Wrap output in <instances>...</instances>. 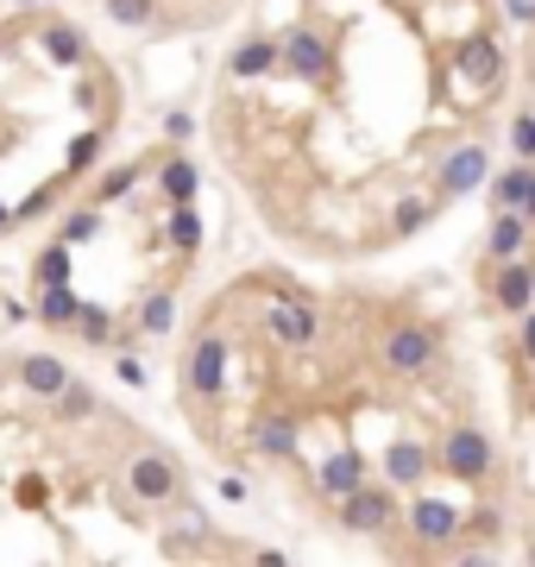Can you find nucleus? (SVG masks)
<instances>
[{"label": "nucleus", "mask_w": 535, "mask_h": 567, "mask_svg": "<svg viewBox=\"0 0 535 567\" xmlns=\"http://www.w3.org/2000/svg\"><path fill=\"white\" fill-rule=\"evenodd\" d=\"M127 189H132V164H127V171H107V177H102V202L127 196Z\"/></svg>", "instance_id": "obj_33"}, {"label": "nucleus", "mask_w": 535, "mask_h": 567, "mask_svg": "<svg viewBox=\"0 0 535 567\" xmlns=\"http://www.w3.org/2000/svg\"><path fill=\"white\" fill-rule=\"evenodd\" d=\"M491 177V164H485V146H460L447 164H441V183L454 189V196H466V189H479V183Z\"/></svg>", "instance_id": "obj_10"}, {"label": "nucleus", "mask_w": 535, "mask_h": 567, "mask_svg": "<svg viewBox=\"0 0 535 567\" xmlns=\"http://www.w3.org/2000/svg\"><path fill=\"white\" fill-rule=\"evenodd\" d=\"M530 164H516V171H504V177L491 183V196H498V208H523V196H530Z\"/></svg>", "instance_id": "obj_22"}, {"label": "nucleus", "mask_w": 535, "mask_h": 567, "mask_svg": "<svg viewBox=\"0 0 535 567\" xmlns=\"http://www.w3.org/2000/svg\"><path fill=\"white\" fill-rule=\"evenodd\" d=\"M491 297H498V310L523 315L535 303V265H523V258H504V271H498V284H491Z\"/></svg>", "instance_id": "obj_8"}, {"label": "nucleus", "mask_w": 535, "mask_h": 567, "mask_svg": "<svg viewBox=\"0 0 535 567\" xmlns=\"http://www.w3.org/2000/svg\"><path fill=\"white\" fill-rule=\"evenodd\" d=\"M196 164H183V158H171V164H164V171H158V189H164V196H171V202H189V196H196Z\"/></svg>", "instance_id": "obj_19"}, {"label": "nucleus", "mask_w": 535, "mask_h": 567, "mask_svg": "<svg viewBox=\"0 0 535 567\" xmlns=\"http://www.w3.org/2000/svg\"><path fill=\"white\" fill-rule=\"evenodd\" d=\"M77 322H82V340H95V347H102V340L114 335V328H107V315L95 310V303H82V310H77Z\"/></svg>", "instance_id": "obj_28"}, {"label": "nucleus", "mask_w": 535, "mask_h": 567, "mask_svg": "<svg viewBox=\"0 0 535 567\" xmlns=\"http://www.w3.org/2000/svg\"><path fill=\"white\" fill-rule=\"evenodd\" d=\"M95 233H102V215H89V208H82V215H70V221H63V240H70V246H89V240H95Z\"/></svg>", "instance_id": "obj_25"}, {"label": "nucleus", "mask_w": 535, "mask_h": 567, "mask_svg": "<svg viewBox=\"0 0 535 567\" xmlns=\"http://www.w3.org/2000/svg\"><path fill=\"white\" fill-rule=\"evenodd\" d=\"M460 63H466V77H479L485 89H491V82H498V70H504V51H498V45H491V38H473V45H466V57H460Z\"/></svg>", "instance_id": "obj_16"}, {"label": "nucleus", "mask_w": 535, "mask_h": 567, "mask_svg": "<svg viewBox=\"0 0 535 567\" xmlns=\"http://www.w3.org/2000/svg\"><path fill=\"white\" fill-rule=\"evenodd\" d=\"M523 215L535 221V177H530V196H523Z\"/></svg>", "instance_id": "obj_37"}, {"label": "nucleus", "mask_w": 535, "mask_h": 567, "mask_svg": "<svg viewBox=\"0 0 535 567\" xmlns=\"http://www.w3.org/2000/svg\"><path fill=\"white\" fill-rule=\"evenodd\" d=\"M283 70H290V77H303V82H322V77H328V45H322L309 26H296L290 38H283Z\"/></svg>", "instance_id": "obj_6"}, {"label": "nucleus", "mask_w": 535, "mask_h": 567, "mask_svg": "<svg viewBox=\"0 0 535 567\" xmlns=\"http://www.w3.org/2000/svg\"><path fill=\"white\" fill-rule=\"evenodd\" d=\"M51 196H57V183H45V189H32L26 202L13 208V215H20V221H32V215H45V208H51Z\"/></svg>", "instance_id": "obj_30"}, {"label": "nucleus", "mask_w": 535, "mask_h": 567, "mask_svg": "<svg viewBox=\"0 0 535 567\" xmlns=\"http://www.w3.org/2000/svg\"><path fill=\"white\" fill-rule=\"evenodd\" d=\"M422 215H429V208L416 202V196H409V202H397V233H416V228H422Z\"/></svg>", "instance_id": "obj_32"}, {"label": "nucleus", "mask_w": 535, "mask_h": 567, "mask_svg": "<svg viewBox=\"0 0 535 567\" xmlns=\"http://www.w3.org/2000/svg\"><path fill=\"white\" fill-rule=\"evenodd\" d=\"M20 379H26V391H38V397H57V391L70 385V372H63L57 354H26V360H20Z\"/></svg>", "instance_id": "obj_12"}, {"label": "nucleus", "mask_w": 535, "mask_h": 567, "mask_svg": "<svg viewBox=\"0 0 535 567\" xmlns=\"http://www.w3.org/2000/svg\"><path fill=\"white\" fill-rule=\"evenodd\" d=\"M278 45H271V38H246V45H240V51H233V77H265V70H278Z\"/></svg>", "instance_id": "obj_14"}, {"label": "nucleus", "mask_w": 535, "mask_h": 567, "mask_svg": "<svg viewBox=\"0 0 535 567\" xmlns=\"http://www.w3.org/2000/svg\"><path fill=\"white\" fill-rule=\"evenodd\" d=\"M530 391H535V385H530Z\"/></svg>", "instance_id": "obj_40"}, {"label": "nucleus", "mask_w": 535, "mask_h": 567, "mask_svg": "<svg viewBox=\"0 0 535 567\" xmlns=\"http://www.w3.org/2000/svg\"><path fill=\"white\" fill-rule=\"evenodd\" d=\"M523 240H530V215H523V208H504V215H498V228H491V253L516 258V253H523Z\"/></svg>", "instance_id": "obj_15"}, {"label": "nucleus", "mask_w": 535, "mask_h": 567, "mask_svg": "<svg viewBox=\"0 0 535 567\" xmlns=\"http://www.w3.org/2000/svg\"><path fill=\"white\" fill-rule=\"evenodd\" d=\"M409 530L422 542H447L460 530V517H454V505H441V498H422L416 511H409Z\"/></svg>", "instance_id": "obj_13"}, {"label": "nucleus", "mask_w": 535, "mask_h": 567, "mask_svg": "<svg viewBox=\"0 0 535 567\" xmlns=\"http://www.w3.org/2000/svg\"><path fill=\"white\" fill-rule=\"evenodd\" d=\"M171 246H177V253H196V246H202V221H196V208L189 202H171Z\"/></svg>", "instance_id": "obj_18"}, {"label": "nucleus", "mask_w": 535, "mask_h": 567, "mask_svg": "<svg viewBox=\"0 0 535 567\" xmlns=\"http://www.w3.org/2000/svg\"><path fill=\"white\" fill-rule=\"evenodd\" d=\"M315 479H322V491H328V498H353V491L365 486V461H359V454H328Z\"/></svg>", "instance_id": "obj_11"}, {"label": "nucleus", "mask_w": 535, "mask_h": 567, "mask_svg": "<svg viewBox=\"0 0 535 567\" xmlns=\"http://www.w3.org/2000/svg\"><path fill=\"white\" fill-rule=\"evenodd\" d=\"M107 13H114L120 26H146V20H152V0H107Z\"/></svg>", "instance_id": "obj_27"}, {"label": "nucleus", "mask_w": 535, "mask_h": 567, "mask_svg": "<svg viewBox=\"0 0 535 567\" xmlns=\"http://www.w3.org/2000/svg\"><path fill=\"white\" fill-rule=\"evenodd\" d=\"M384 479H391V486H422V479H429V448H422V441H391Z\"/></svg>", "instance_id": "obj_9"}, {"label": "nucleus", "mask_w": 535, "mask_h": 567, "mask_svg": "<svg viewBox=\"0 0 535 567\" xmlns=\"http://www.w3.org/2000/svg\"><path fill=\"white\" fill-rule=\"evenodd\" d=\"M523 354L535 360V315H530V310H523Z\"/></svg>", "instance_id": "obj_36"}, {"label": "nucleus", "mask_w": 535, "mask_h": 567, "mask_svg": "<svg viewBox=\"0 0 535 567\" xmlns=\"http://www.w3.org/2000/svg\"><path fill=\"white\" fill-rule=\"evenodd\" d=\"M7 221H13V208H7V202H0V228H7Z\"/></svg>", "instance_id": "obj_38"}, {"label": "nucleus", "mask_w": 535, "mask_h": 567, "mask_svg": "<svg viewBox=\"0 0 535 567\" xmlns=\"http://www.w3.org/2000/svg\"><path fill=\"white\" fill-rule=\"evenodd\" d=\"M20 7H26V0H20Z\"/></svg>", "instance_id": "obj_39"}, {"label": "nucleus", "mask_w": 535, "mask_h": 567, "mask_svg": "<svg viewBox=\"0 0 535 567\" xmlns=\"http://www.w3.org/2000/svg\"><path fill=\"white\" fill-rule=\"evenodd\" d=\"M340 517H347V530H359V536H379L384 523H391V491L359 486L353 498H340Z\"/></svg>", "instance_id": "obj_7"}, {"label": "nucleus", "mask_w": 535, "mask_h": 567, "mask_svg": "<svg viewBox=\"0 0 535 567\" xmlns=\"http://www.w3.org/2000/svg\"><path fill=\"white\" fill-rule=\"evenodd\" d=\"M114 379H127V385H146V366L132 360V354H120V360H114Z\"/></svg>", "instance_id": "obj_34"}, {"label": "nucleus", "mask_w": 535, "mask_h": 567, "mask_svg": "<svg viewBox=\"0 0 535 567\" xmlns=\"http://www.w3.org/2000/svg\"><path fill=\"white\" fill-rule=\"evenodd\" d=\"M265 328H271L283 347H309V340L322 335V322H315V310H309L303 297H278V303L265 310Z\"/></svg>", "instance_id": "obj_4"}, {"label": "nucleus", "mask_w": 535, "mask_h": 567, "mask_svg": "<svg viewBox=\"0 0 535 567\" xmlns=\"http://www.w3.org/2000/svg\"><path fill=\"white\" fill-rule=\"evenodd\" d=\"M510 146H516V158H535V120H530V114L510 127Z\"/></svg>", "instance_id": "obj_31"}, {"label": "nucleus", "mask_w": 535, "mask_h": 567, "mask_svg": "<svg viewBox=\"0 0 535 567\" xmlns=\"http://www.w3.org/2000/svg\"><path fill=\"white\" fill-rule=\"evenodd\" d=\"M164 132H171V139H189V132H196V120H189V114H171V120H164Z\"/></svg>", "instance_id": "obj_35"}, {"label": "nucleus", "mask_w": 535, "mask_h": 567, "mask_svg": "<svg viewBox=\"0 0 535 567\" xmlns=\"http://www.w3.org/2000/svg\"><path fill=\"white\" fill-rule=\"evenodd\" d=\"M183 379H189L196 397H221V391H228V340H221V335L196 340V354H189V372H183Z\"/></svg>", "instance_id": "obj_3"}, {"label": "nucleus", "mask_w": 535, "mask_h": 567, "mask_svg": "<svg viewBox=\"0 0 535 567\" xmlns=\"http://www.w3.org/2000/svg\"><path fill=\"white\" fill-rule=\"evenodd\" d=\"M441 461H447V473H454V479L479 486L485 473H491V441H485L479 429H454V436L441 441Z\"/></svg>", "instance_id": "obj_1"}, {"label": "nucleus", "mask_w": 535, "mask_h": 567, "mask_svg": "<svg viewBox=\"0 0 535 567\" xmlns=\"http://www.w3.org/2000/svg\"><path fill=\"white\" fill-rule=\"evenodd\" d=\"M45 51H51L57 63H77V57H82V32H70V26H51V32H45Z\"/></svg>", "instance_id": "obj_24"}, {"label": "nucleus", "mask_w": 535, "mask_h": 567, "mask_svg": "<svg viewBox=\"0 0 535 567\" xmlns=\"http://www.w3.org/2000/svg\"><path fill=\"white\" fill-rule=\"evenodd\" d=\"M77 310H82V297L70 284H45V297H38V315H45V322H77Z\"/></svg>", "instance_id": "obj_20"}, {"label": "nucleus", "mask_w": 535, "mask_h": 567, "mask_svg": "<svg viewBox=\"0 0 535 567\" xmlns=\"http://www.w3.org/2000/svg\"><path fill=\"white\" fill-rule=\"evenodd\" d=\"M77 246L63 240V246H51V253H38V284H70V265H77Z\"/></svg>", "instance_id": "obj_23"}, {"label": "nucleus", "mask_w": 535, "mask_h": 567, "mask_svg": "<svg viewBox=\"0 0 535 567\" xmlns=\"http://www.w3.org/2000/svg\"><path fill=\"white\" fill-rule=\"evenodd\" d=\"M127 486H132V498L164 505V498H177V466L164 461V454H139V461L127 466Z\"/></svg>", "instance_id": "obj_5"}, {"label": "nucleus", "mask_w": 535, "mask_h": 567, "mask_svg": "<svg viewBox=\"0 0 535 567\" xmlns=\"http://www.w3.org/2000/svg\"><path fill=\"white\" fill-rule=\"evenodd\" d=\"M434 347H441V340H434V328H416V322H409V328H391V335H384V366H391V372H429V360H434Z\"/></svg>", "instance_id": "obj_2"}, {"label": "nucleus", "mask_w": 535, "mask_h": 567, "mask_svg": "<svg viewBox=\"0 0 535 567\" xmlns=\"http://www.w3.org/2000/svg\"><path fill=\"white\" fill-rule=\"evenodd\" d=\"M171 322H177V297H171V290L146 297V310H139V328H146V335H171Z\"/></svg>", "instance_id": "obj_21"}, {"label": "nucleus", "mask_w": 535, "mask_h": 567, "mask_svg": "<svg viewBox=\"0 0 535 567\" xmlns=\"http://www.w3.org/2000/svg\"><path fill=\"white\" fill-rule=\"evenodd\" d=\"M95 158H102V127H89L77 146H70V171H89Z\"/></svg>", "instance_id": "obj_26"}, {"label": "nucleus", "mask_w": 535, "mask_h": 567, "mask_svg": "<svg viewBox=\"0 0 535 567\" xmlns=\"http://www.w3.org/2000/svg\"><path fill=\"white\" fill-rule=\"evenodd\" d=\"M57 404H63V416H89V410H95V397H89L82 385H63V391H57Z\"/></svg>", "instance_id": "obj_29"}, {"label": "nucleus", "mask_w": 535, "mask_h": 567, "mask_svg": "<svg viewBox=\"0 0 535 567\" xmlns=\"http://www.w3.org/2000/svg\"><path fill=\"white\" fill-rule=\"evenodd\" d=\"M258 454H296V423H290V416H265V423H258Z\"/></svg>", "instance_id": "obj_17"}]
</instances>
